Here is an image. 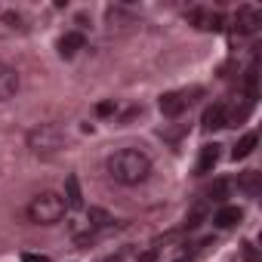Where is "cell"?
Here are the masks:
<instances>
[{
  "instance_id": "obj_1",
  "label": "cell",
  "mask_w": 262,
  "mask_h": 262,
  "mask_svg": "<svg viewBox=\"0 0 262 262\" xmlns=\"http://www.w3.org/2000/svg\"><path fill=\"white\" fill-rule=\"evenodd\" d=\"M108 173L120 185H139L151 173V161H148V155H142L136 148H120L108 158Z\"/></svg>"
},
{
  "instance_id": "obj_2",
  "label": "cell",
  "mask_w": 262,
  "mask_h": 262,
  "mask_svg": "<svg viewBox=\"0 0 262 262\" xmlns=\"http://www.w3.org/2000/svg\"><path fill=\"white\" fill-rule=\"evenodd\" d=\"M65 198H59V194H53V191H43V194H37L31 204H28V216H31V222H37V225H56L62 216H65Z\"/></svg>"
},
{
  "instance_id": "obj_3",
  "label": "cell",
  "mask_w": 262,
  "mask_h": 262,
  "mask_svg": "<svg viewBox=\"0 0 262 262\" xmlns=\"http://www.w3.org/2000/svg\"><path fill=\"white\" fill-rule=\"evenodd\" d=\"M28 148L34 155L50 158L59 148H65V133H62L59 126H53V123H40L37 129H31V133H28Z\"/></svg>"
},
{
  "instance_id": "obj_4",
  "label": "cell",
  "mask_w": 262,
  "mask_h": 262,
  "mask_svg": "<svg viewBox=\"0 0 262 262\" xmlns=\"http://www.w3.org/2000/svg\"><path fill=\"white\" fill-rule=\"evenodd\" d=\"M198 96H204V90L201 86H191V90H173V93H164L161 96V114L164 117H179L188 105H194V99Z\"/></svg>"
},
{
  "instance_id": "obj_5",
  "label": "cell",
  "mask_w": 262,
  "mask_h": 262,
  "mask_svg": "<svg viewBox=\"0 0 262 262\" xmlns=\"http://www.w3.org/2000/svg\"><path fill=\"white\" fill-rule=\"evenodd\" d=\"M262 25V10L259 7H241L234 16V31L237 34H253Z\"/></svg>"
},
{
  "instance_id": "obj_6",
  "label": "cell",
  "mask_w": 262,
  "mask_h": 262,
  "mask_svg": "<svg viewBox=\"0 0 262 262\" xmlns=\"http://www.w3.org/2000/svg\"><path fill=\"white\" fill-rule=\"evenodd\" d=\"M225 123H228V111H225V105H222V102L210 105V108L204 111V117H201V126L207 129V133H213V129H222Z\"/></svg>"
},
{
  "instance_id": "obj_7",
  "label": "cell",
  "mask_w": 262,
  "mask_h": 262,
  "mask_svg": "<svg viewBox=\"0 0 262 262\" xmlns=\"http://www.w3.org/2000/svg\"><path fill=\"white\" fill-rule=\"evenodd\" d=\"M19 90V71L10 68L7 62H0V102L4 99H13Z\"/></svg>"
},
{
  "instance_id": "obj_8",
  "label": "cell",
  "mask_w": 262,
  "mask_h": 262,
  "mask_svg": "<svg viewBox=\"0 0 262 262\" xmlns=\"http://www.w3.org/2000/svg\"><path fill=\"white\" fill-rule=\"evenodd\" d=\"M188 22H194L201 31H222V16L219 13H207V10H191L188 13Z\"/></svg>"
},
{
  "instance_id": "obj_9",
  "label": "cell",
  "mask_w": 262,
  "mask_h": 262,
  "mask_svg": "<svg viewBox=\"0 0 262 262\" xmlns=\"http://www.w3.org/2000/svg\"><path fill=\"white\" fill-rule=\"evenodd\" d=\"M77 50H83V34L80 31H68L59 37V56L62 59H74Z\"/></svg>"
},
{
  "instance_id": "obj_10",
  "label": "cell",
  "mask_w": 262,
  "mask_h": 262,
  "mask_svg": "<svg viewBox=\"0 0 262 262\" xmlns=\"http://www.w3.org/2000/svg\"><path fill=\"white\" fill-rule=\"evenodd\" d=\"M241 219H244L241 207H219V210L213 213V225H216V228H231V225H237Z\"/></svg>"
},
{
  "instance_id": "obj_11",
  "label": "cell",
  "mask_w": 262,
  "mask_h": 262,
  "mask_svg": "<svg viewBox=\"0 0 262 262\" xmlns=\"http://www.w3.org/2000/svg\"><path fill=\"white\" fill-rule=\"evenodd\" d=\"M216 164H219V145L213 142V145H204V148H201V158H198V167H194V170H198V176H204V173H210Z\"/></svg>"
},
{
  "instance_id": "obj_12",
  "label": "cell",
  "mask_w": 262,
  "mask_h": 262,
  "mask_svg": "<svg viewBox=\"0 0 262 262\" xmlns=\"http://www.w3.org/2000/svg\"><path fill=\"white\" fill-rule=\"evenodd\" d=\"M65 207H68V210H80V207H83L80 182H77V176H74V173L65 179Z\"/></svg>"
},
{
  "instance_id": "obj_13",
  "label": "cell",
  "mask_w": 262,
  "mask_h": 262,
  "mask_svg": "<svg viewBox=\"0 0 262 262\" xmlns=\"http://www.w3.org/2000/svg\"><path fill=\"white\" fill-rule=\"evenodd\" d=\"M259 145V136L256 133H247V136H241V142L234 145V151H231V158L234 161H244V158H250L253 155V148Z\"/></svg>"
},
{
  "instance_id": "obj_14",
  "label": "cell",
  "mask_w": 262,
  "mask_h": 262,
  "mask_svg": "<svg viewBox=\"0 0 262 262\" xmlns=\"http://www.w3.org/2000/svg\"><path fill=\"white\" fill-rule=\"evenodd\" d=\"M244 86H247V102L253 105V102H256V96H259V68H256V62H253V65L247 68Z\"/></svg>"
},
{
  "instance_id": "obj_15",
  "label": "cell",
  "mask_w": 262,
  "mask_h": 262,
  "mask_svg": "<svg viewBox=\"0 0 262 262\" xmlns=\"http://www.w3.org/2000/svg\"><path fill=\"white\" fill-rule=\"evenodd\" d=\"M241 188H244L250 198H256V194H259V173H256V170L244 173V176H241Z\"/></svg>"
},
{
  "instance_id": "obj_16",
  "label": "cell",
  "mask_w": 262,
  "mask_h": 262,
  "mask_svg": "<svg viewBox=\"0 0 262 262\" xmlns=\"http://www.w3.org/2000/svg\"><path fill=\"white\" fill-rule=\"evenodd\" d=\"M90 225L93 228H108L111 225V216L105 210H99V207H90Z\"/></svg>"
},
{
  "instance_id": "obj_17",
  "label": "cell",
  "mask_w": 262,
  "mask_h": 262,
  "mask_svg": "<svg viewBox=\"0 0 262 262\" xmlns=\"http://www.w3.org/2000/svg\"><path fill=\"white\" fill-rule=\"evenodd\" d=\"M228 188H231V185H228L225 179H219V182H213V188L207 191V198H210V201H225V194H228Z\"/></svg>"
},
{
  "instance_id": "obj_18",
  "label": "cell",
  "mask_w": 262,
  "mask_h": 262,
  "mask_svg": "<svg viewBox=\"0 0 262 262\" xmlns=\"http://www.w3.org/2000/svg\"><path fill=\"white\" fill-rule=\"evenodd\" d=\"M201 219H204V207H194V210H191V216L185 219V228H198V225H201Z\"/></svg>"
},
{
  "instance_id": "obj_19",
  "label": "cell",
  "mask_w": 262,
  "mask_h": 262,
  "mask_svg": "<svg viewBox=\"0 0 262 262\" xmlns=\"http://www.w3.org/2000/svg\"><path fill=\"white\" fill-rule=\"evenodd\" d=\"M114 111H117L114 102H99V105H96V114H99V117H108V114H114Z\"/></svg>"
},
{
  "instance_id": "obj_20",
  "label": "cell",
  "mask_w": 262,
  "mask_h": 262,
  "mask_svg": "<svg viewBox=\"0 0 262 262\" xmlns=\"http://www.w3.org/2000/svg\"><path fill=\"white\" fill-rule=\"evenodd\" d=\"M22 262H50V256H43V253H25Z\"/></svg>"
},
{
  "instance_id": "obj_21",
  "label": "cell",
  "mask_w": 262,
  "mask_h": 262,
  "mask_svg": "<svg viewBox=\"0 0 262 262\" xmlns=\"http://www.w3.org/2000/svg\"><path fill=\"white\" fill-rule=\"evenodd\" d=\"M4 22H7V25H13V28H16V25H19V16H16V13H7V16H4Z\"/></svg>"
},
{
  "instance_id": "obj_22",
  "label": "cell",
  "mask_w": 262,
  "mask_h": 262,
  "mask_svg": "<svg viewBox=\"0 0 262 262\" xmlns=\"http://www.w3.org/2000/svg\"><path fill=\"white\" fill-rule=\"evenodd\" d=\"M155 256H158V250H148V253L139 256V262H155Z\"/></svg>"
},
{
  "instance_id": "obj_23",
  "label": "cell",
  "mask_w": 262,
  "mask_h": 262,
  "mask_svg": "<svg viewBox=\"0 0 262 262\" xmlns=\"http://www.w3.org/2000/svg\"><path fill=\"white\" fill-rule=\"evenodd\" d=\"M105 262H123V259H120V256H108Z\"/></svg>"
},
{
  "instance_id": "obj_24",
  "label": "cell",
  "mask_w": 262,
  "mask_h": 262,
  "mask_svg": "<svg viewBox=\"0 0 262 262\" xmlns=\"http://www.w3.org/2000/svg\"><path fill=\"white\" fill-rule=\"evenodd\" d=\"M176 262H194V259H191V256H182V259H176Z\"/></svg>"
}]
</instances>
